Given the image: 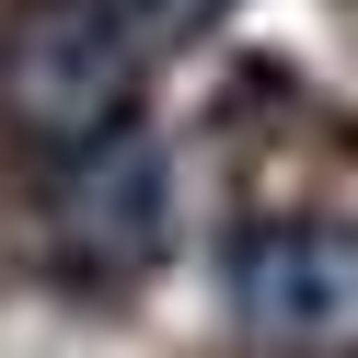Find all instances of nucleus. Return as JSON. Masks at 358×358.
I'll return each mask as SVG.
<instances>
[{
	"instance_id": "nucleus-3",
	"label": "nucleus",
	"mask_w": 358,
	"mask_h": 358,
	"mask_svg": "<svg viewBox=\"0 0 358 358\" xmlns=\"http://www.w3.org/2000/svg\"><path fill=\"white\" fill-rule=\"evenodd\" d=\"M173 231V173H162V139L139 116L104 127V139L58 150L47 173V255L70 278H139Z\"/></svg>"
},
{
	"instance_id": "nucleus-4",
	"label": "nucleus",
	"mask_w": 358,
	"mask_h": 358,
	"mask_svg": "<svg viewBox=\"0 0 358 358\" xmlns=\"http://www.w3.org/2000/svg\"><path fill=\"white\" fill-rule=\"evenodd\" d=\"M104 12H116V35L150 58V70H162V58H173V47H196V35H208L231 0H104Z\"/></svg>"
},
{
	"instance_id": "nucleus-1",
	"label": "nucleus",
	"mask_w": 358,
	"mask_h": 358,
	"mask_svg": "<svg viewBox=\"0 0 358 358\" xmlns=\"http://www.w3.org/2000/svg\"><path fill=\"white\" fill-rule=\"evenodd\" d=\"M139 81H150V58L116 35L104 0H12V24H0V116L47 162L104 139V127H127Z\"/></svg>"
},
{
	"instance_id": "nucleus-2",
	"label": "nucleus",
	"mask_w": 358,
	"mask_h": 358,
	"mask_svg": "<svg viewBox=\"0 0 358 358\" xmlns=\"http://www.w3.org/2000/svg\"><path fill=\"white\" fill-rule=\"evenodd\" d=\"M243 335L278 358H358V231L347 220H255L220 255Z\"/></svg>"
}]
</instances>
